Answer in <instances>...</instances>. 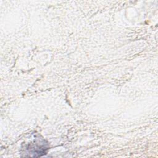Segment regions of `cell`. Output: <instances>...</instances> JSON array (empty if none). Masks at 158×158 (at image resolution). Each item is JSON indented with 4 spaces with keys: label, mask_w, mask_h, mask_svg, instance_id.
<instances>
[{
    "label": "cell",
    "mask_w": 158,
    "mask_h": 158,
    "mask_svg": "<svg viewBox=\"0 0 158 158\" xmlns=\"http://www.w3.org/2000/svg\"><path fill=\"white\" fill-rule=\"evenodd\" d=\"M48 148L44 145H38L35 144V146H31L29 148H27V151H28V154L29 155L28 156H30L31 154H33V157H38L41 156L43 154H45L46 151Z\"/></svg>",
    "instance_id": "obj_1"
}]
</instances>
